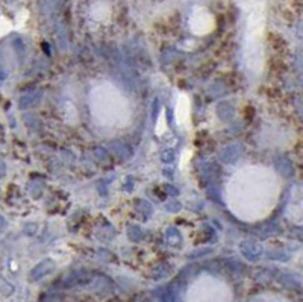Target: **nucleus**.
<instances>
[{"label":"nucleus","mask_w":303,"mask_h":302,"mask_svg":"<svg viewBox=\"0 0 303 302\" xmlns=\"http://www.w3.org/2000/svg\"><path fill=\"white\" fill-rule=\"evenodd\" d=\"M280 193L282 181L271 167L246 164L229 176L225 187V200L235 217L253 224L273 213Z\"/></svg>","instance_id":"nucleus-1"},{"label":"nucleus","mask_w":303,"mask_h":302,"mask_svg":"<svg viewBox=\"0 0 303 302\" xmlns=\"http://www.w3.org/2000/svg\"><path fill=\"white\" fill-rule=\"evenodd\" d=\"M88 110L97 128L117 132L126 129L134 117V107L128 94L111 80H99L88 94Z\"/></svg>","instance_id":"nucleus-2"},{"label":"nucleus","mask_w":303,"mask_h":302,"mask_svg":"<svg viewBox=\"0 0 303 302\" xmlns=\"http://www.w3.org/2000/svg\"><path fill=\"white\" fill-rule=\"evenodd\" d=\"M264 23L262 17L256 11L249 15L247 28L244 32V43H242V59H244L246 72L252 76H258L264 67Z\"/></svg>","instance_id":"nucleus-3"},{"label":"nucleus","mask_w":303,"mask_h":302,"mask_svg":"<svg viewBox=\"0 0 303 302\" xmlns=\"http://www.w3.org/2000/svg\"><path fill=\"white\" fill-rule=\"evenodd\" d=\"M214 28V18L206 9H197L191 18V29L196 34H208Z\"/></svg>","instance_id":"nucleus-4"},{"label":"nucleus","mask_w":303,"mask_h":302,"mask_svg":"<svg viewBox=\"0 0 303 302\" xmlns=\"http://www.w3.org/2000/svg\"><path fill=\"white\" fill-rule=\"evenodd\" d=\"M288 217L294 224H303V189H297L288 205Z\"/></svg>","instance_id":"nucleus-5"}]
</instances>
